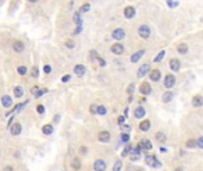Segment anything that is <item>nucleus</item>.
Segmentation results:
<instances>
[{"label":"nucleus","instance_id":"obj_1","mask_svg":"<svg viewBox=\"0 0 203 171\" xmlns=\"http://www.w3.org/2000/svg\"><path fill=\"white\" fill-rule=\"evenodd\" d=\"M145 163L151 168H160V165H162L155 154H147L145 157Z\"/></svg>","mask_w":203,"mask_h":171},{"label":"nucleus","instance_id":"obj_2","mask_svg":"<svg viewBox=\"0 0 203 171\" xmlns=\"http://www.w3.org/2000/svg\"><path fill=\"white\" fill-rule=\"evenodd\" d=\"M138 33H139V36H140L142 38L147 39L150 37V35H151V29L148 28L147 25H140V26H139V29H138Z\"/></svg>","mask_w":203,"mask_h":171},{"label":"nucleus","instance_id":"obj_3","mask_svg":"<svg viewBox=\"0 0 203 171\" xmlns=\"http://www.w3.org/2000/svg\"><path fill=\"white\" fill-rule=\"evenodd\" d=\"M175 82H176V78L172 74H168L164 77V86H165V88H172Z\"/></svg>","mask_w":203,"mask_h":171},{"label":"nucleus","instance_id":"obj_4","mask_svg":"<svg viewBox=\"0 0 203 171\" xmlns=\"http://www.w3.org/2000/svg\"><path fill=\"white\" fill-rule=\"evenodd\" d=\"M93 168H94L95 171H105V170H106V163H105V161H102V159H96V161L94 162Z\"/></svg>","mask_w":203,"mask_h":171},{"label":"nucleus","instance_id":"obj_5","mask_svg":"<svg viewBox=\"0 0 203 171\" xmlns=\"http://www.w3.org/2000/svg\"><path fill=\"white\" fill-rule=\"evenodd\" d=\"M112 37L114 38V39H117V41H121V39H124L125 38V31L122 30V29H115L113 32H112Z\"/></svg>","mask_w":203,"mask_h":171},{"label":"nucleus","instance_id":"obj_6","mask_svg":"<svg viewBox=\"0 0 203 171\" xmlns=\"http://www.w3.org/2000/svg\"><path fill=\"white\" fill-rule=\"evenodd\" d=\"M148 70H150V64H148V63H144L142 67L138 69V73H137L138 77H144V76L147 74Z\"/></svg>","mask_w":203,"mask_h":171},{"label":"nucleus","instance_id":"obj_7","mask_svg":"<svg viewBox=\"0 0 203 171\" xmlns=\"http://www.w3.org/2000/svg\"><path fill=\"white\" fill-rule=\"evenodd\" d=\"M110 51L113 52V54H115V55H121L122 52H124V45L120 44V43L113 44L112 48H110Z\"/></svg>","mask_w":203,"mask_h":171},{"label":"nucleus","instance_id":"obj_8","mask_svg":"<svg viewBox=\"0 0 203 171\" xmlns=\"http://www.w3.org/2000/svg\"><path fill=\"white\" fill-rule=\"evenodd\" d=\"M109 139H110V133L108 131H101L99 133V140L101 143H108Z\"/></svg>","mask_w":203,"mask_h":171},{"label":"nucleus","instance_id":"obj_9","mask_svg":"<svg viewBox=\"0 0 203 171\" xmlns=\"http://www.w3.org/2000/svg\"><path fill=\"white\" fill-rule=\"evenodd\" d=\"M138 146L140 147V150L146 151V150H151L152 149V144H151V141L148 139H142V141L139 143Z\"/></svg>","mask_w":203,"mask_h":171},{"label":"nucleus","instance_id":"obj_10","mask_svg":"<svg viewBox=\"0 0 203 171\" xmlns=\"http://www.w3.org/2000/svg\"><path fill=\"white\" fill-rule=\"evenodd\" d=\"M74 73L77 75V76H83L84 73H86V67L83 64H76L75 67H74Z\"/></svg>","mask_w":203,"mask_h":171},{"label":"nucleus","instance_id":"obj_11","mask_svg":"<svg viewBox=\"0 0 203 171\" xmlns=\"http://www.w3.org/2000/svg\"><path fill=\"white\" fill-rule=\"evenodd\" d=\"M124 15H125V17L127 18V19L133 18V17L135 16V10H134V7H132V6H127V7L125 8V11H124Z\"/></svg>","mask_w":203,"mask_h":171},{"label":"nucleus","instance_id":"obj_12","mask_svg":"<svg viewBox=\"0 0 203 171\" xmlns=\"http://www.w3.org/2000/svg\"><path fill=\"white\" fill-rule=\"evenodd\" d=\"M21 132V125L19 123H14L11 126V134L12 136H18Z\"/></svg>","mask_w":203,"mask_h":171},{"label":"nucleus","instance_id":"obj_13","mask_svg":"<svg viewBox=\"0 0 203 171\" xmlns=\"http://www.w3.org/2000/svg\"><path fill=\"white\" fill-rule=\"evenodd\" d=\"M144 54H145V50H139V51H137L135 54H133V55L131 56V62H132V63H137L139 60L143 57Z\"/></svg>","mask_w":203,"mask_h":171},{"label":"nucleus","instance_id":"obj_14","mask_svg":"<svg viewBox=\"0 0 203 171\" xmlns=\"http://www.w3.org/2000/svg\"><path fill=\"white\" fill-rule=\"evenodd\" d=\"M170 68H171V70H173V71H178L180 68H181V62L177 60V58H172V60L170 61Z\"/></svg>","mask_w":203,"mask_h":171},{"label":"nucleus","instance_id":"obj_15","mask_svg":"<svg viewBox=\"0 0 203 171\" xmlns=\"http://www.w3.org/2000/svg\"><path fill=\"white\" fill-rule=\"evenodd\" d=\"M145 114H146V112H145V109L142 106H138L134 109V116L137 118V119H142L143 116H145Z\"/></svg>","mask_w":203,"mask_h":171},{"label":"nucleus","instance_id":"obj_16","mask_svg":"<svg viewBox=\"0 0 203 171\" xmlns=\"http://www.w3.org/2000/svg\"><path fill=\"white\" fill-rule=\"evenodd\" d=\"M151 90H152V88H151V86H150L147 82H144V83L140 86V93L144 94V95H148V94L151 93Z\"/></svg>","mask_w":203,"mask_h":171},{"label":"nucleus","instance_id":"obj_17","mask_svg":"<svg viewBox=\"0 0 203 171\" xmlns=\"http://www.w3.org/2000/svg\"><path fill=\"white\" fill-rule=\"evenodd\" d=\"M150 78H151L152 81H155V82L159 81V78H160V71H159L158 69H153V70L150 73Z\"/></svg>","mask_w":203,"mask_h":171},{"label":"nucleus","instance_id":"obj_18","mask_svg":"<svg viewBox=\"0 0 203 171\" xmlns=\"http://www.w3.org/2000/svg\"><path fill=\"white\" fill-rule=\"evenodd\" d=\"M1 103H3V106L5 108H8L12 106V99L10 98V95H4L1 98Z\"/></svg>","mask_w":203,"mask_h":171},{"label":"nucleus","instance_id":"obj_19","mask_svg":"<svg viewBox=\"0 0 203 171\" xmlns=\"http://www.w3.org/2000/svg\"><path fill=\"white\" fill-rule=\"evenodd\" d=\"M12 48H13V50L16 51V52H21L23 50H24V43L21 42V41H16L14 43H13V45H12Z\"/></svg>","mask_w":203,"mask_h":171},{"label":"nucleus","instance_id":"obj_20","mask_svg":"<svg viewBox=\"0 0 203 171\" xmlns=\"http://www.w3.org/2000/svg\"><path fill=\"white\" fill-rule=\"evenodd\" d=\"M193 105L195 107H201L203 106V96L201 95H196L193 98Z\"/></svg>","mask_w":203,"mask_h":171},{"label":"nucleus","instance_id":"obj_21","mask_svg":"<svg viewBox=\"0 0 203 171\" xmlns=\"http://www.w3.org/2000/svg\"><path fill=\"white\" fill-rule=\"evenodd\" d=\"M42 132L44 133V134H46V136H50L52 132H54V127H52V125H50V124H46V125H44L43 127H42Z\"/></svg>","mask_w":203,"mask_h":171},{"label":"nucleus","instance_id":"obj_22","mask_svg":"<svg viewBox=\"0 0 203 171\" xmlns=\"http://www.w3.org/2000/svg\"><path fill=\"white\" fill-rule=\"evenodd\" d=\"M74 21L76 24V26H82V18H81V13L80 12H75L74 13Z\"/></svg>","mask_w":203,"mask_h":171},{"label":"nucleus","instance_id":"obj_23","mask_svg":"<svg viewBox=\"0 0 203 171\" xmlns=\"http://www.w3.org/2000/svg\"><path fill=\"white\" fill-rule=\"evenodd\" d=\"M151 127V123L148 120H144L140 123V125H139V128H140L142 131H144V132H147V131L150 129Z\"/></svg>","mask_w":203,"mask_h":171},{"label":"nucleus","instance_id":"obj_24","mask_svg":"<svg viewBox=\"0 0 203 171\" xmlns=\"http://www.w3.org/2000/svg\"><path fill=\"white\" fill-rule=\"evenodd\" d=\"M71 168L76 171H79L81 169V161L79 158H74L72 162H71Z\"/></svg>","mask_w":203,"mask_h":171},{"label":"nucleus","instance_id":"obj_25","mask_svg":"<svg viewBox=\"0 0 203 171\" xmlns=\"http://www.w3.org/2000/svg\"><path fill=\"white\" fill-rule=\"evenodd\" d=\"M172 99H173V94L171 93V91H166V93H164L163 98H162L163 102H170Z\"/></svg>","mask_w":203,"mask_h":171},{"label":"nucleus","instance_id":"obj_26","mask_svg":"<svg viewBox=\"0 0 203 171\" xmlns=\"http://www.w3.org/2000/svg\"><path fill=\"white\" fill-rule=\"evenodd\" d=\"M177 51H178L181 55H185L186 52H188V45L186 44H183V43L180 44L178 46H177Z\"/></svg>","mask_w":203,"mask_h":171},{"label":"nucleus","instance_id":"obj_27","mask_svg":"<svg viewBox=\"0 0 203 171\" xmlns=\"http://www.w3.org/2000/svg\"><path fill=\"white\" fill-rule=\"evenodd\" d=\"M13 91H14V96H16V98H21V96L24 95V89H23L20 86L16 87Z\"/></svg>","mask_w":203,"mask_h":171},{"label":"nucleus","instance_id":"obj_28","mask_svg":"<svg viewBox=\"0 0 203 171\" xmlns=\"http://www.w3.org/2000/svg\"><path fill=\"white\" fill-rule=\"evenodd\" d=\"M156 139L159 143H165L166 141V136H165V133H163V132H158L156 134Z\"/></svg>","mask_w":203,"mask_h":171},{"label":"nucleus","instance_id":"obj_29","mask_svg":"<svg viewBox=\"0 0 203 171\" xmlns=\"http://www.w3.org/2000/svg\"><path fill=\"white\" fill-rule=\"evenodd\" d=\"M90 10V4L89 3H86V4H83L81 7H80V13H84V12H88Z\"/></svg>","mask_w":203,"mask_h":171},{"label":"nucleus","instance_id":"obj_30","mask_svg":"<svg viewBox=\"0 0 203 171\" xmlns=\"http://www.w3.org/2000/svg\"><path fill=\"white\" fill-rule=\"evenodd\" d=\"M164 56H165V51L164 50H162L159 54L156 56V58L153 60V62H156V63H158V62H160V61H163V58H164Z\"/></svg>","mask_w":203,"mask_h":171},{"label":"nucleus","instance_id":"obj_31","mask_svg":"<svg viewBox=\"0 0 203 171\" xmlns=\"http://www.w3.org/2000/svg\"><path fill=\"white\" fill-rule=\"evenodd\" d=\"M106 113H107V109H106V107L105 106H97V111H96V114H99V115H106Z\"/></svg>","mask_w":203,"mask_h":171},{"label":"nucleus","instance_id":"obj_32","mask_svg":"<svg viewBox=\"0 0 203 171\" xmlns=\"http://www.w3.org/2000/svg\"><path fill=\"white\" fill-rule=\"evenodd\" d=\"M131 150H132V147H131V145L128 144V145L124 149V151L121 152V156H122V157H127V156L131 153Z\"/></svg>","mask_w":203,"mask_h":171},{"label":"nucleus","instance_id":"obj_33","mask_svg":"<svg viewBox=\"0 0 203 171\" xmlns=\"http://www.w3.org/2000/svg\"><path fill=\"white\" fill-rule=\"evenodd\" d=\"M186 145V147L188 149H194L197 144H196V140H194V139H190V140H188V143L185 144Z\"/></svg>","mask_w":203,"mask_h":171},{"label":"nucleus","instance_id":"obj_34","mask_svg":"<svg viewBox=\"0 0 203 171\" xmlns=\"http://www.w3.org/2000/svg\"><path fill=\"white\" fill-rule=\"evenodd\" d=\"M31 76L37 78L38 76H39V69H38V67H33L32 70H31Z\"/></svg>","mask_w":203,"mask_h":171},{"label":"nucleus","instance_id":"obj_35","mask_svg":"<svg viewBox=\"0 0 203 171\" xmlns=\"http://www.w3.org/2000/svg\"><path fill=\"white\" fill-rule=\"evenodd\" d=\"M121 168H122V162L118 161V162H115V164L113 166V171H120Z\"/></svg>","mask_w":203,"mask_h":171},{"label":"nucleus","instance_id":"obj_36","mask_svg":"<svg viewBox=\"0 0 203 171\" xmlns=\"http://www.w3.org/2000/svg\"><path fill=\"white\" fill-rule=\"evenodd\" d=\"M95 58L99 61V63H100V67H105V65H106V61L104 60V58H101L97 54H96V52H95Z\"/></svg>","mask_w":203,"mask_h":171},{"label":"nucleus","instance_id":"obj_37","mask_svg":"<svg viewBox=\"0 0 203 171\" xmlns=\"http://www.w3.org/2000/svg\"><path fill=\"white\" fill-rule=\"evenodd\" d=\"M46 91H48V89L46 88H43V89H39V90H38V93L35 95V98H41V96H43L45 93H46Z\"/></svg>","mask_w":203,"mask_h":171},{"label":"nucleus","instance_id":"obj_38","mask_svg":"<svg viewBox=\"0 0 203 171\" xmlns=\"http://www.w3.org/2000/svg\"><path fill=\"white\" fill-rule=\"evenodd\" d=\"M120 128H121V131H122V133H128L130 131H131V126H128V125H122V126H120Z\"/></svg>","mask_w":203,"mask_h":171},{"label":"nucleus","instance_id":"obj_39","mask_svg":"<svg viewBox=\"0 0 203 171\" xmlns=\"http://www.w3.org/2000/svg\"><path fill=\"white\" fill-rule=\"evenodd\" d=\"M17 71H18L20 75H25V74H26V71H28V69H26V67H24V65H20V67H18Z\"/></svg>","mask_w":203,"mask_h":171},{"label":"nucleus","instance_id":"obj_40","mask_svg":"<svg viewBox=\"0 0 203 171\" xmlns=\"http://www.w3.org/2000/svg\"><path fill=\"white\" fill-rule=\"evenodd\" d=\"M134 83H131L130 86H128V88H127V94L130 95V96H132V94H133V91H134Z\"/></svg>","mask_w":203,"mask_h":171},{"label":"nucleus","instance_id":"obj_41","mask_svg":"<svg viewBox=\"0 0 203 171\" xmlns=\"http://www.w3.org/2000/svg\"><path fill=\"white\" fill-rule=\"evenodd\" d=\"M121 140L124 143H128L130 141V134L128 133H122L121 134Z\"/></svg>","mask_w":203,"mask_h":171},{"label":"nucleus","instance_id":"obj_42","mask_svg":"<svg viewBox=\"0 0 203 171\" xmlns=\"http://www.w3.org/2000/svg\"><path fill=\"white\" fill-rule=\"evenodd\" d=\"M66 46H67L68 49H72V48L75 46V43L71 41V39H69V41H67V42H66Z\"/></svg>","mask_w":203,"mask_h":171},{"label":"nucleus","instance_id":"obj_43","mask_svg":"<svg viewBox=\"0 0 203 171\" xmlns=\"http://www.w3.org/2000/svg\"><path fill=\"white\" fill-rule=\"evenodd\" d=\"M196 144H197V146L200 149H203V137H200L197 140H196Z\"/></svg>","mask_w":203,"mask_h":171},{"label":"nucleus","instance_id":"obj_44","mask_svg":"<svg viewBox=\"0 0 203 171\" xmlns=\"http://www.w3.org/2000/svg\"><path fill=\"white\" fill-rule=\"evenodd\" d=\"M37 112L39 113V114H43L45 112V108H44L43 105H38V106H37Z\"/></svg>","mask_w":203,"mask_h":171},{"label":"nucleus","instance_id":"obj_45","mask_svg":"<svg viewBox=\"0 0 203 171\" xmlns=\"http://www.w3.org/2000/svg\"><path fill=\"white\" fill-rule=\"evenodd\" d=\"M89 111H90V113H92V114H95V113H96V111H97V106H96V105H90V108H89Z\"/></svg>","mask_w":203,"mask_h":171},{"label":"nucleus","instance_id":"obj_46","mask_svg":"<svg viewBox=\"0 0 203 171\" xmlns=\"http://www.w3.org/2000/svg\"><path fill=\"white\" fill-rule=\"evenodd\" d=\"M124 123H125V116L120 115V116L118 118V124H119L120 126H122V125H124Z\"/></svg>","mask_w":203,"mask_h":171},{"label":"nucleus","instance_id":"obj_47","mask_svg":"<svg viewBox=\"0 0 203 171\" xmlns=\"http://www.w3.org/2000/svg\"><path fill=\"white\" fill-rule=\"evenodd\" d=\"M166 5L169 6V7H176V6H178V3H173V1H166Z\"/></svg>","mask_w":203,"mask_h":171},{"label":"nucleus","instance_id":"obj_48","mask_svg":"<svg viewBox=\"0 0 203 171\" xmlns=\"http://www.w3.org/2000/svg\"><path fill=\"white\" fill-rule=\"evenodd\" d=\"M44 73L45 74H50V73H51V67H50V65H44Z\"/></svg>","mask_w":203,"mask_h":171},{"label":"nucleus","instance_id":"obj_49","mask_svg":"<svg viewBox=\"0 0 203 171\" xmlns=\"http://www.w3.org/2000/svg\"><path fill=\"white\" fill-rule=\"evenodd\" d=\"M39 89H41V88L38 87V86H35V87H33V88L31 89V93H32L33 95H36V94L38 93V90H39Z\"/></svg>","mask_w":203,"mask_h":171},{"label":"nucleus","instance_id":"obj_50","mask_svg":"<svg viewBox=\"0 0 203 171\" xmlns=\"http://www.w3.org/2000/svg\"><path fill=\"white\" fill-rule=\"evenodd\" d=\"M81 31H82V26H76V29H75V31L72 32V35H79Z\"/></svg>","mask_w":203,"mask_h":171},{"label":"nucleus","instance_id":"obj_51","mask_svg":"<svg viewBox=\"0 0 203 171\" xmlns=\"http://www.w3.org/2000/svg\"><path fill=\"white\" fill-rule=\"evenodd\" d=\"M70 80V75H64L62 77V82H68Z\"/></svg>","mask_w":203,"mask_h":171},{"label":"nucleus","instance_id":"obj_52","mask_svg":"<svg viewBox=\"0 0 203 171\" xmlns=\"http://www.w3.org/2000/svg\"><path fill=\"white\" fill-rule=\"evenodd\" d=\"M3 171H13V168H12L11 165H7V166H5L3 169Z\"/></svg>","mask_w":203,"mask_h":171},{"label":"nucleus","instance_id":"obj_53","mask_svg":"<svg viewBox=\"0 0 203 171\" xmlns=\"http://www.w3.org/2000/svg\"><path fill=\"white\" fill-rule=\"evenodd\" d=\"M80 152H81V153H86V152H87V147L81 146V147H80Z\"/></svg>","mask_w":203,"mask_h":171},{"label":"nucleus","instance_id":"obj_54","mask_svg":"<svg viewBox=\"0 0 203 171\" xmlns=\"http://www.w3.org/2000/svg\"><path fill=\"white\" fill-rule=\"evenodd\" d=\"M59 118H61L59 115H56V116L54 118V121H55V123H58V121H59Z\"/></svg>","mask_w":203,"mask_h":171},{"label":"nucleus","instance_id":"obj_55","mask_svg":"<svg viewBox=\"0 0 203 171\" xmlns=\"http://www.w3.org/2000/svg\"><path fill=\"white\" fill-rule=\"evenodd\" d=\"M128 116V108H126L125 109V118H127Z\"/></svg>","mask_w":203,"mask_h":171},{"label":"nucleus","instance_id":"obj_56","mask_svg":"<svg viewBox=\"0 0 203 171\" xmlns=\"http://www.w3.org/2000/svg\"><path fill=\"white\" fill-rule=\"evenodd\" d=\"M175 171H183V168H177L175 169Z\"/></svg>","mask_w":203,"mask_h":171},{"label":"nucleus","instance_id":"obj_57","mask_svg":"<svg viewBox=\"0 0 203 171\" xmlns=\"http://www.w3.org/2000/svg\"><path fill=\"white\" fill-rule=\"evenodd\" d=\"M160 151H162V152H166V150L164 149V147H162V149H160Z\"/></svg>","mask_w":203,"mask_h":171}]
</instances>
